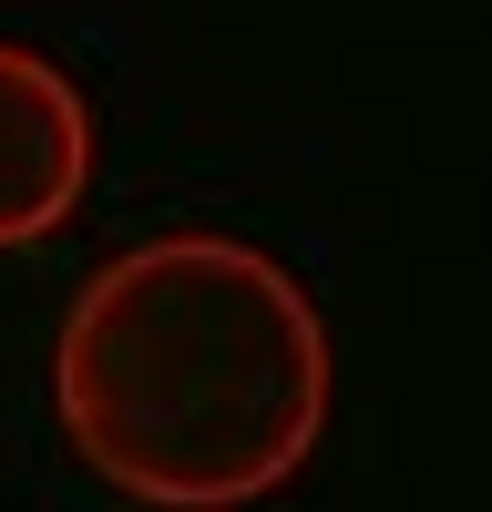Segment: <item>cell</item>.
Here are the masks:
<instances>
[{
    "label": "cell",
    "mask_w": 492,
    "mask_h": 512,
    "mask_svg": "<svg viewBox=\"0 0 492 512\" xmlns=\"http://www.w3.org/2000/svg\"><path fill=\"white\" fill-rule=\"evenodd\" d=\"M52 420L123 502L246 512L328 431V318L246 236H144L62 308Z\"/></svg>",
    "instance_id": "6da1fadb"
},
{
    "label": "cell",
    "mask_w": 492,
    "mask_h": 512,
    "mask_svg": "<svg viewBox=\"0 0 492 512\" xmlns=\"http://www.w3.org/2000/svg\"><path fill=\"white\" fill-rule=\"evenodd\" d=\"M82 185H93L82 82L31 41H0V246H41L82 205Z\"/></svg>",
    "instance_id": "7a4b0ae2"
}]
</instances>
